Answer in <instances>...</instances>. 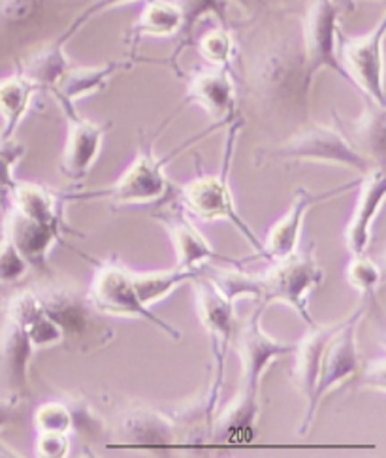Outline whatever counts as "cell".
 Returning a JSON list of instances; mask_svg holds the SVG:
<instances>
[{"label":"cell","mask_w":386,"mask_h":458,"mask_svg":"<svg viewBox=\"0 0 386 458\" xmlns=\"http://www.w3.org/2000/svg\"><path fill=\"white\" fill-rule=\"evenodd\" d=\"M197 47L200 51L202 59L209 66L232 68V63L236 59V44H234L232 34L224 27L204 32Z\"/></svg>","instance_id":"cell-31"},{"label":"cell","mask_w":386,"mask_h":458,"mask_svg":"<svg viewBox=\"0 0 386 458\" xmlns=\"http://www.w3.org/2000/svg\"><path fill=\"white\" fill-rule=\"evenodd\" d=\"M270 158L300 163H321L345 166L360 174H370L379 165L360 151L343 131L326 125H311L270 153Z\"/></svg>","instance_id":"cell-6"},{"label":"cell","mask_w":386,"mask_h":458,"mask_svg":"<svg viewBox=\"0 0 386 458\" xmlns=\"http://www.w3.org/2000/svg\"><path fill=\"white\" fill-rule=\"evenodd\" d=\"M57 106L61 108L66 119V142L61 158V170L68 180H85L89 175L93 165L102 149L104 136H106L110 125H100V123L85 119L78 114L74 102L59 100Z\"/></svg>","instance_id":"cell-12"},{"label":"cell","mask_w":386,"mask_h":458,"mask_svg":"<svg viewBox=\"0 0 386 458\" xmlns=\"http://www.w3.org/2000/svg\"><path fill=\"white\" fill-rule=\"evenodd\" d=\"M181 27V12L173 0H147L136 23L129 30V46L134 55L136 46L146 37H178Z\"/></svg>","instance_id":"cell-23"},{"label":"cell","mask_w":386,"mask_h":458,"mask_svg":"<svg viewBox=\"0 0 386 458\" xmlns=\"http://www.w3.org/2000/svg\"><path fill=\"white\" fill-rule=\"evenodd\" d=\"M25 157V148L17 144L13 138L0 140V206L6 211L10 206V195L15 187L13 168Z\"/></svg>","instance_id":"cell-33"},{"label":"cell","mask_w":386,"mask_h":458,"mask_svg":"<svg viewBox=\"0 0 386 458\" xmlns=\"http://www.w3.org/2000/svg\"><path fill=\"white\" fill-rule=\"evenodd\" d=\"M219 129L221 127L214 123V125L209 127L206 132H200V136L192 138L190 142L180 146L178 149L164 155V157H159L155 153V140L142 142V148H139L132 165L125 170V174H122L113 185H110L106 189H98V191L80 192V195L63 197V200L108 199L113 204H146V202L159 200L166 195V191L170 189V182L164 174L166 165L172 161L173 157L183 153L185 148L198 144L200 140H204L207 134H212Z\"/></svg>","instance_id":"cell-3"},{"label":"cell","mask_w":386,"mask_h":458,"mask_svg":"<svg viewBox=\"0 0 386 458\" xmlns=\"http://www.w3.org/2000/svg\"><path fill=\"white\" fill-rule=\"evenodd\" d=\"M70 61L64 53V42L59 38L51 44H46L38 51H34L20 64V74L29 78L38 85V89L49 91L61 76L66 72Z\"/></svg>","instance_id":"cell-27"},{"label":"cell","mask_w":386,"mask_h":458,"mask_svg":"<svg viewBox=\"0 0 386 458\" xmlns=\"http://www.w3.org/2000/svg\"><path fill=\"white\" fill-rule=\"evenodd\" d=\"M362 381L365 386H372V389H377L379 393H382L384 391V360L377 359L367 364L362 374Z\"/></svg>","instance_id":"cell-40"},{"label":"cell","mask_w":386,"mask_h":458,"mask_svg":"<svg viewBox=\"0 0 386 458\" xmlns=\"http://www.w3.org/2000/svg\"><path fill=\"white\" fill-rule=\"evenodd\" d=\"M200 104L215 125L226 127L236 115V85L231 68H202L192 72L187 81V95L181 104Z\"/></svg>","instance_id":"cell-15"},{"label":"cell","mask_w":386,"mask_h":458,"mask_svg":"<svg viewBox=\"0 0 386 458\" xmlns=\"http://www.w3.org/2000/svg\"><path fill=\"white\" fill-rule=\"evenodd\" d=\"M386 195V178L382 166L373 168L370 174L364 175L360 182L358 200L355 204L353 216L348 219L345 228V245L350 255H364L367 245L372 242L373 221L384 202Z\"/></svg>","instance_id":"cell-16"},{"label":"cell","mask_w":386,"mask_h":458,"mask_svg":"<svg viewBox=\"0 0 386 458\" xmlns=\"http://www.w3.org/2000/svg\"><path fill=\"white\" fill-rule=\"evenodd\" d=\"M243 127V121L236 117L232 123H228L226 129V144H224V157H222V168L219 174H198L195 180H190L180 189V206L187 214L195 216L202 221H231L238 231L245 236L256 255L262 259V242L251 231V226L243 221L239 211L236 209V202L232 197L231 182V165L232 155L236 148V138L239 129Z\"/></svg>","instance_id":"cell-1"},{"label":"cell","mask_w":386,"mask_h":458,"mask_svg":"<svg viewBox=\"0 0 386 458\" xmlns=\"http://www.w3.org/2000/svg\"><path fill=\"white\" fill-rule=\"evenodd\" d=\"M40 0H0V21L6 25H23L37 15Z\"/></svg>","instance_id":"cell-37"},{"label":"cell","mask_w":386,"mask_h":458,"mask_svg":"<svg viewBox=\"0 0 386 458\" xmlns=\"http://www.w3.org/2000/svg\"><path fill=\"white\" fill-rule=\"evenodd\" d=\"M367 304H370V301H365L364 298V302L350 313L347 319L338 323V328L331 332V336L324 345L317 386H315V393L307 402L302 425L298 428V432L302 436L313 425V419L319 411L323 398L333 389V386H338L343 381L355 377L358 374L360 359H358L357 336H358V327L364 319Z\"/></svg>","instance_id":"cell-5"},{"label":"cell","mask_w":386,"mask_h":458,"mask_svg":"<svg viewBox=\"0 0 386 458\" xmlns=\"http://www.w3.org/2000/svg\"><path fill=\"white\" fill-rule=\"evenodd\" d=\"M63 197L57 192L49 191L37 183H15L12 195H10V206L15 211H20L21 216L34 219L44 225L64 228L63 223Z\"/></svg>","instance_id":"cell-24"},{"label":"cell","mask_w":386,"mask_h":458,"mask_svg":"<svg viewBox=\"0 0 386 458\" xmlns=\"http://www.w3.org/2000/svg\"><path fill=\"white\" fill-rule=\"evenodd\" d=\"M386 20L358 38H348L340 32L338 53L340 63L348 78V83L379 106H384V70H382V44Z\"/></svg>","instance_id":"cell-10"},{"label":"cell","mask_w":386,"mask_h":458,"mask_svg":"<svg viewBox=\"0 0 386 458\" xmlns=\"http://www.w3.org/2000/svg\"><path fill=\"white\" fill-rule=\"evenodd\" d=\"M37 91H40L38 85L20 72L0 80V117H3L0 140L13 138V132L20 129Z\"/></svg>","instance_id":"cell-25"},{"label":"cell","mask_w":386,"mask_h":458,"mask_svg":"<svg viewBox=\"0 0 386 458\" xmlns=\"http://www.w3.org/2000/svg\"><path fill=\"white\" fill-rule=\"evenodd\" d=\"M132 68L130 63H115L108 61L98 66H72L70 64L61 80L51 87L49 93L54 95L55 102H76L83 97L95 95L102 89H106L108 81L121 72V70Z\"/></svg>","instance_id":"cell-20"},{"label":"cell","mask_w":386,"mask_h":458,"mask_svg":"<svg viewBox=\"0 0 386 458\" xmlns=\"http://www.w3.org/2000/svg\"><path fill=\"white\" fill-rule=\"evenodd\" d=\"M204 268L190 270V268L175 267L173 270H164V272H146V274L130 272V277H132V284L139 302L151 308L155 302L166 298L172 291L195 279Z\"/></svg>","instance_id":"cell-29"},{"label":"cell","mask_w":386,"mask_h":458,"mask_svg":"<svg viewBox=\"0 0 386 458\" xmlns=\"http://www.w3.org/2000/svg\"><path fill=\"white\" fill-rule=\"evenodd\" d=\"M34 349L27 330L12 319H6L3 328V340H0V355L6 364L8 376L17 391H29V362Z\"/></svg>","instance_id":"cell-26"},{"label":"cell","mask_w":386,"mask_h":458,"mask_svg":"<svg viewBox=\"0 0 386 458\" xmlns=\"http://www.w3.org/2000/svg\"><path fill=\"white\" fill-rule=\"evenodd\" d=\"M46 313L55 321L66 349L76 353H91L106 347L113 338V328L102 319L87 293L70 285H47L37 291Z\"/></svg>","instance_id":"cell-2"},{"label":"cell","mask_w":386,"mask_h":458,"mask_svg":"<svg viewBox=\"0 0 386 458\" xmlns=\"http://www.w3.org/2000/svg\"><path fill=\"white\" fill-rule=\"evenodd\" d=\"M70 451V436L57 432H40L37 439V453L44 458H63Z\"/></svg>","instance_id":"cell-39"},{"label":"cell","mask_w":386,"mask_h":458,"mask_svg":"<svg viewBox=\"0 0 386 458\" xmlns=\"http://www.w3.org/2000/svg\"><path fill=\"white\" fill-rule=\"evenodd\" d=\"M34 428L37 432H57L68 434L72 432V413H70L68 403L64 402H46L34 411L32 417Z\"/></svg>","instance_id":"cell-34"},{"label":"cell","mask_w":386,"mask_h":458,"mask_svg":"<svg viewBox=\"0 0 386 458\" xmlns=\"http://www.w3.org/2000/svg\"><path fill=\"white\" fill-rule=\"evenodd\" d=\"M153 217L164 225L172 238L173 251L178 257V268H204L207 262H226L231 267H243V260L219 255L180 204L156 211Z\"/></svg>","instance_id":"cell-13"},{"label":"cell","mask_w":386,"mask_h":458,"mask_svg":"<svg viewBox=\"0 0 386 458\" xmlns=\"http://www.w3.org/2000/svg\"><path fill=\"white\" fill-rule=\"evenodd\" d=\"M91 304L100 315L127 317V319H144L161 328L173 340H181V332L168 325L161 317H156L151 308L139 302L136 294L130 270H127L115 259L96 264V272L87 291Z\"/></svg>","instance_id":"cell-8"},{"label":"cell","mask_w":386,"mask_h":458,"mask_svg":"<svg viewBox=\"0 0 386 458\" xmlns=\"http://www.w3.org/2000/svg\"><path fill=\"white\" fill-rule=\"evenodd\" d=\"M181 12V27L178 32V49L173 51L172 61L178 63V57L192 44L197 27L209 15H215L224 23L228 0H173Z\"/></svg>","instance_id":"cell-30"},{"label":"cell","mask_w":386,"mask_h":458,"mask_svg":"<svg viewBox=\"0 0 386 458\" xmlns=\"http://www.w3.org/2000/svg\"><path fill=\"white\" fill-rule=\"evenodd\" d=\"M348 132L355 136V146L382 166L386 142V114L384 106L367 100L364 114L357 121L347 123Z\"/></svg>","instance_id":"cell-28"},{"label":"cell","mask_w":386,"mask_h":458,"mask_svg":"<svg viewBox=\"0 0 386 458\" xmlns=\"http://www.w3.org/2000/svg\"><path fill=\"white\" fill-rule=\"evenodd\" d=\"M260 400L236 394V398L212 422V437L222 445H245L255 437Z\"/></svg>","instance_id":"cell-21"},{"label":"cell","mask_w":386,"mask_h":458,"mask_svg":"<svg viewBox=\"0 0 386 458\" xmlns=\"http://www.w3.org/2000/svg\"><path fill=\"white\" fill-rule=\"evenodd\" d=\"M6 226L4 236L12 240L15 250L27 260V264L34 270H47V259L54 243L59 242L61 231L59 226L44 225L34 219L21 216L20 211L8 208L6 211Z\"/></svg>","instance_id":"cell-17"},{"label":"cell","mask_w":386,"mask_h":458,"mask_svg":"<svg viewBox=\"0 0 386 458\" xmlns=\"http://www.w3.org/2000/svg\"><path fill=\"white\" fill-rule=\"evenodd\" d=\"M27 260L15 250V245L8 236L0 240V284H17L29 272Z\"/></svg>","instance_id":"cell-35"},{"label":"cell","mask_w":386,"mask_h":458,"mask_svg":"<svg viewBox=\"0 0 386 458\" xmlns=\"http://www.w3.org/2000/svg\"><path fill=\"white\" fill-rule=\"evenodd\" d=\"M353 187H357V182H350L343 187L331 189L326 192H311L304 187L298 189L294 192V200H292L287 214L279 221H275V225L270 228L266 240L262 242V259L268 262H273V260H279V259L294 253L298 250V243H300L307 211L315 204L328 200L336 195H341V192L350 191Z\"/></svg>","instance_id":"cell-14"},{"label":"cell","mask_w":386,"mask_h":458,"mask_svg":"<svg viewBox=\"0 0 386 458\" xmlns=\"http://www.w3.org/2000/svg\"><path fill=\"white\" fill-rule=\"evenodd\" d=\"M6 319L21 325L34 349H47L63 344V334L55 321L46 313L37 291H20L15 293L6 308Z\"/></svg>","instance_id":"cell-19"},{"label":"cell","mask_w":386,"mask_h":458,"mask_svg":"<svg viewBox=\"0 0 386 458\" xmlns=\"http://www.w3.org/2000/svg\"><path fill=\"white\" fill-rule=\"evenodd\" d=\"M121 434L132 447H172L178 445V428L173 417L149 406H132L121 417Z\"/></svg>","instance_id":"cell-18"},{"label":"cell","mask_w":386,"mask_h":458,"mask_svg":"<svg viewBox=\"0 0 386 458\" xmlns=\"http://www.w3.org/2000/svg\"><path fill=\"white\" fill-rule=\"evenodd\" d=\"M129 3H136V0H93V3H91L89 6H87V8L76 17V20L72 21V25H68V29L61 34L59 40L66 44L83 25L89 23V21L93 20V17H96V15H100V13H104V12H108V10H112V8H117V6H122V4H129Z\"/></svg>","instance_id":"cell-38"},{"label":"cell","mask_w":386,"mask_h":458,"mask_svg":"<svg viewBox=\"0 0 386 458\" xmlns=\"http://www.w3.org/2000/svg\"><path fill=\"white\" fill-rule=\"evenodd\" d=\"M15 413H17V400L0 398V428L10 425V422L15 419Z\"/></svg>","instance_id":"cell-41"},{"label":"cell","mask_w":386,"mask_h":458,"mask_svg":"<svg viewBox=\"0 0 386 458\" xmlns=\"http://www.w3.org/2000/svg\"><path fill=\"white\" fill-rule=\"evenodd\" d=\"M192 291L197 298V311L198 319L212 342L214 353V379L209 383L207 394L219 400L221 386L224 381V364L228 349L236 330V302L231 301L217 285L215 281L206 276L204 270L190 281Z\"/></svg>","instance_id":"cell-9"},{"label":"cell","mask_w":386,"mask_h":458,"mask_svg":"<svg viewBox=\"0 0 386 458\" xmlns=\"http://www.w3.org/2000/svg\"><path fill=\"white\" fill-rule=\"evenodd\" d=\"M272 267L264 274L256 276L258 302L285 304L294 310L304 323L315 325L309 313V293L319 287L324 279V272L319 267L313 251H294L283 259L270 262Z\"/></svg>","instance_id":"cell-4"},{"label":"cell","mask_w":386,"mask_h":458,"mask_svg":"<svg viewBox=\"0 0 386 458\" xmlns=\"http://www.w3.org/2000/svg\"><path fill=\"white\" fill-rule=\"evenodd\" d=\"M336 328H338V323L323 325V327L313 325L306 336L294 345L292 379L307 402L315 393V386H317L324 345Z\"/></svg>","instance_id":"cell-22"},{"label":"cell","mask_w":386,"mask_h":458,"mask_svg":"<svg viewBox=\"0 0 386 458\" xmlns=\"http://www.w3.org/2000/svg\"><path fill=\"white\" fill-rule=\"evenodd\" d=\"M70 413H72V430L80 432L83 437H100L102 419L85 402H68Z\"/></svg>","instance_id":"cell-36"},{"label":"cell","mask_w":386,"mask_h":458,"mask_svg":"<svg viewBox=\"0 0 386 458\" xmlns=\"http://www.w3.org/2000/svg\"><path fill=\"white\" fill-rule=\"evenodd\" d=\"M345 276H347L348 285L357 293H360L365 301H372L382 279L381 268L370 257H365V253L355 255L348 260Z\"/></svg>","instance_id":"cell-32"},{"label":"cell","mask_w":386,"mask_h":458,"mask_svg":"<svg viewBox=\"0 0 386 458\" xmlns=\"http://www.w3.org/2000/svg\"><path fill=\"white\" fill-rule=\"evenodd\" d=\"M341 8L336 0H311L302 25V55H304V91L311 93L315 78L323 70H331L348 83L340 63L338 40Z\"/></svg>","instance_id":"cell-7"},{"label":"cell","mask_w":386,"mask_h":458,"mask_svg":"<svg viewBox=\"0 0 386 458\" xmlns=\"http://www.w3.org/2000/svg\"><path fill=\"white\" fill-rule=\"evenodd\" d=\"M264 308V304H260L238 334V353L241 360V383L238 393L249 398L260 396L262 377L268 372V368L277 359L292 355L294 351V344L279 342L262 328L260 319Z\"/></svg>","instance_id":"cell-11"}]
</instances>
